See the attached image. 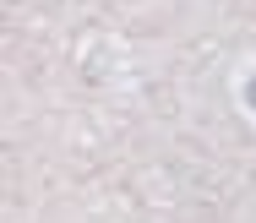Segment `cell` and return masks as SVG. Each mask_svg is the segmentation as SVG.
Wrapping results in <instances>:
<instances>
[{
    "label": "cell",
    "instance_id": "obj_1",
    "mask_svg": "<svg viewBox=\"0 0 256 223\" xmlns=\"http://www.w3.org/2000/svg\"><path fill=\"white\" fill-rule=\"evenodd\" d=\"M246 98H251V104H256V76H251V87H246Z\"/></svg>",
    "mask_w": 256,
    "mask_h": 223
}]
</instances>
